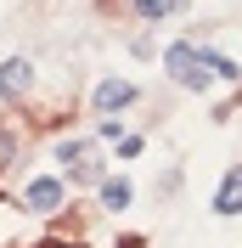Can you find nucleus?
<instances>
[{
  "label": "nucleus",
  "instance_id": "obj_1",
  "mask_svg": "<svg viewBox=\"0 0 242 248\" xmlns=\"http://www.w3.org/2000/svg\"><path fill=\"white\" fill-rule=\"evenodd\" d=\"M169 79L175 85H186V91H209V79H214V68H209V51H197V46H169Z\"/></svg>",
  "mask_w": 242,
  "mask_h": 248
},
{
  "label": "nucleus",
  "instance_id": "obj_2",
  "mask_svg": "<svg viewBox=\"0 0 242 248\" xmlns=\"http://www.w3.org/2000/svg\"><path fill=\"white\" fill-rule=\"evenodd\" d=\"M57 158L68 164V175H74V181H96V175H102V164H96V147H91V141H62Z\"/></svg>",
  "mask_w": 242,
  "mask_h": 248
},
{
  "label": "nucleus",
  "instance_id": "obj_3",
  "mask_svg": "<svg viewBox=\"0 0 242 248\" xmlns=\"http://www.w3.org/2000/svg\"><path fill=\"white\" fill-rule=\"evenodd\" d=\"M136 102V85L130 79H102L96 85V113H119V108H130Z\"/></svg>",
  "mask_w": 242,
  "mask_h": 248
},
{
  "label": "nucleus",
  "instance_id": "obj_4",
  "mask_svg": "<svg viewBox=\"0 0 242 248\" xmlns=\"http://www.w3.org/2000/svg\"><path fill=\"white\" fill-rule=\"evenodd\" d=\"M214 215H242V164L237 170H226V181H220V192H214Z\"/></svg>",
  "mask_w": 242,
  "mask_h": 248
},
{
  "label": "nucleus",
  "instance_id": "obj_5",
  "mask_svg": "<svg viewBox=\"0 0 242 248\" xmlns=\"http://www.w3.org/2000/svg\"><path fill=\"white\" fill-rule=\"evenodd\" d=\"M29 85H34V68H29V62H23V57L0 62V91L12 96V102H17V96H23V91H29Z\"/></svg>",
  "mask_w": 242,
  "mask_h": 248
},
{
  "label": "nucleus",
  "instance_id": "obj_6",
  "mask_svg": "<svg viewBox=\"0 0 242 248\" xmlns=\"http://www.w3.org/2000/svg\"><path fill=\"white\" fill-rule=\"evenodd\" d=\"M23 203H29L34 215H51V209H62V181H51V175H45V181H34Z\"/></svg>",
  "mask_w": 242,
  "mask_h": 248
},
{
  "label": "nucleus",
  "instance_id": "obj_7",
  "mask_svg": "<svg viewBox=\"0 0 242 248\" xmlns=\"http://www.w3.org/2000/svg\"><path fill=\"white\" fill-rule=\"evenodd\" d=\"M102 203L107 209H124V203H130V181H107L102 186Z\"/></svg>",
  "mask_w": 242,
  "mask_h": 248
},
{
  "label": "nucleus",
  "instance_id": "obj_8",
  "mask_svg": "<svg viewBox=\"0 0 242 248\" xmlns=\"http://www.w3.org/2000/svg\"><path fill=\"white\" fill-rule=\"evenodd\" d=\"M209 68H214V79H242V68L231 57H220V51H209Z\"/></svg>",
  "mask_w": 242,
  "mask_h": 248
},
{
  "label": "nucleus",
  "instance_id": "obj_9",
  "mask_svg": "<svg viewBox=\"0 0 242 248\" xmlns=\"http://www.w3.org/2000/svg\"><path fill=\"white\" fill-rule=\"evenodd\" d=\"M175 6H181V0H136V12L147 17V23H152V17H164V12H175Z\"/></svg>",
  "mask_w": 242,
  "mask_h": 248
},
{
  "label": "nucleus",
  "instance_id": "obj_10",
  "mask_svg": "<svg viewBox=\"0 0 242 248\" xmlns=\"http://www.w3.org/2000/svg\"><path fill=\"white\" fill-rule=\"evenodd\" d=\"M12 158H17V141H12V130H0V170H6Z\"/></svg>",
  "mask_w": 242,
  "mask_h": 248
},
{
  "label": "nucleus",
  "instance_id": "obj_11",
  "mask_svg": "<svg viewBox=\"0 0 242 248\" xmlns=\"http://www.w3.org/2000/svg\"><path fill=\"white\" fill-rule=\"evenodd\" d=\"M119 248H147V243H141V237H124V243H119Z\"/></svg>",
  "mask_w": 242,
  "mask_h": 248
},
{
  "label": "nucleus",
  "instance_id": "obj_12",
  "mask_svg": "<svg viewBox=\"0 0 242 248\" xmlns=\"http://www.w3.org/2000/svg\"><path fill=\"white\" fill-rule=\"evenodd\" d=\"M40 248H79V243H57V237H51V243H40Z\"/></svg>",
  "mask_w": 242,
  "mask_h": 248
},
{
  "label": "nucleus",
  "instance_id": "obj_13",
  "mask_svg": "<svg viewBox=\"0 0 242 248\" xmlns=\"http://www.w3.org/2000/svg\"><path fill=\"white\" fill-rule=\"evenodd\" d=\"M0 203H6V198H0Z\"/></svg>",
  "mask_w": 242,
  "mask_h": 248
}]
</instances>
